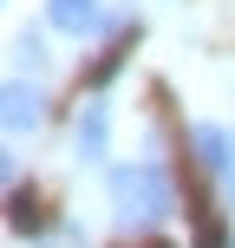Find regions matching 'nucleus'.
I'll return each instance as SVG.
<instances>
[{"mask_svg":"<svg viewBox=\"0 0 235 248\" xmlns=\"http://www.w3.org/2000/svg\"><path fill=\"white\" fill-rule=\"evenodd\" d=\"M111 202H118V222L124 229H150L163 222V216L176 209V189L170 176H163V163H124V170H111Z\"/></svg>","mask_w":235,"mask_h":248,"instance_id":"obj_1","label":"nucleus"},{"mask_svg":"<svg viewBox=\"0 0 235 248\" xmlns=\"http://www.w3.org/2000/svg\"><path fill=\"white\" fill-rule=\"evenodd\" d=\"M189 150H196V163L222 183V196L235 202V131H222V124H196V131H189Z\"/></svg>","mask_w":235,"mask_h":248,"instance_id":"obj_2","label":"nucleus"},{"mask_svg":"<svg viewBox=\"0 0 235 248\" xmlns=\"http://www.w3.org/2000/svg\"><path fill=\"white\" fill-rule=\"evenodd\" d=\"M46 20L59 26V33L85 39V33H98V26H105V13H98V0H46Z\"/></svg>","mask_w":235,"mask_h":248,"instance_id":"obj_3","label":"nucleus"},{"mask_svg":"<svg viewBox=\"0 0 235 248\" xmlns=\"http://www.w3.org/2000/svg\"><path fill=\"white\" fill-rule=\"evenodd\" d=\"M39 118H46V98H39V85H26V78H13L7 85V131H39Z\"/></svg>","mask_w":235,"mask_h":248,"instance_id":"obj_4","label":"nucleus"},{"mask_svg":"<svg viewBox=\"0 0 235 248\" xmlns=\"http://www.w3.org/2000/svg\"><path fill=\"white\" fill-rule=\"evenodd\" d=\"M78 157H85V163H105V144H111V118H105V105L98 98H92L85 105V111H78Z\"/></svg>","mask_w":235,"mask_h":248,"instance_id":"obj_5","label":"nucleus"}]
</instances>
